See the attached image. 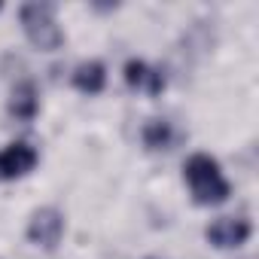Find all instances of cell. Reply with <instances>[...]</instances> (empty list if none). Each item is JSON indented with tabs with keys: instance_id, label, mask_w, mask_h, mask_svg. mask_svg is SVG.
<instances>
[{
	"instance_id": "6da1fadb",
	"label": "cell",
	"mask_w": 259,
	"mask_h": 259,
	"mask_svg": "<svg viewBox=\"0 0 259 259\" xmlns=\"http://www.w3.org/2000/svg\"><path fill=\"white\" fill-rule=\"evenodd\" d=\"M183 180L189 186V195L198 207H217L226 204L232 195V183L223 177L220 162L207 153H192L183 165Z\"/></svg>"
},
{
	"instance_id": "7a4b0ae2",
	"label": "cell",
	"mask_w": 259,
	"mask_h": 259,
	"mask_svg": "<svg viewBox=\"0 0 259 259\" xmlns=\"http://www.w3.org/2000/svg\"><path fill=\"white\" fill-rule=\"evenodd\" d=\"M19 22L25 37L40 49V52H55L64 46V31L55 19V7L52 4H25L19 10Z\"/></svg>"
},
{
	"instance_id": "3957f363",
	"label": "cell",
	"mask_w": 259,
	"mask_h": 259,
	"mask_svg": "<svg viewBox=\"0 0 259 259\" xmlns=\"http://www.w3.org/2000/svg\"><path fill=\"white\" fill-rule=\"evenodd\" d=\"M25 235L31 244H37L43 250H55L64 238V213L58 207H37L28 220Z\"/></svg>"
},
{
	"instance_id": "277c9868",
	"label": "cell",
	"mask_w": 259,
	"mask_h": 259,
	"mask_svg": "<svg viewBox=\"0 0 259 259\" xmlns=\"http://www.w3.org/2000/svg\"><path fill=\"white\" fill-rule=\"evenodd\" d=\"M253 235V226L247 217H217L207 229H204V238L210 247L217 250H238L247 244V238Z\"/></svg>"
},
{
	"instance_id": "5b68a950",
	"label": "cell",
	"mask_w": 259,
	"mask_h": 259,
	"mask_svg": "<svg viewBox=\"0 0 259 259\" xmlns=\"http://www.w3.org/2000/svg\"><path fill=\"white\" fill-rule=\"evenodd\" d=\"M40 162V153L19 141V144H10L4 153H0V180H19V177H28Z\"/></svg>"
},
{
	"instance_id": "8992f818",
	"label": "cell",
	"mask_w": 259,
	"mask_h": 259,
	"mask_svg": "<svg viewBox=\"0 0 259 259\" xmlns=\"http://www.w3.org/2000/svg\"><path fill=\"white\" fill-rule=\"evenodd\" d=\"M122 76H125V85H128V89L144 92V95H150V98H159V95L165 92V73H162L159 67H150V64L141 61V58H128Z\"/></svg>"
},
{
	"instance_id": "52a82bcc",
	"label": "cell",
	"mask_w": 259,
	"mask_h": 259,
	"mask_svg": "<svg viewBox=\"0 0 259 259\" xmlns=\"http://www.w3.org/2000/svg\"><path fill=\"white\" fill-rule=\"evenodd\" d=\"M37 113H40V92L31 79H22L10 95V116L19 122H31L37 119Z\"/></svg>"
},
{
	"instance_id": "ba28073f",
	"label": "cell",
	"mask_w": 259,
	"mask_h": 259,
	"mask_svg": "<svg viewBox=\"0 0 259 259\" xmlns=\"http://www.w3.org/2000/svg\"><path fill=\"white\" fill-rule=\"evenodd\" d=\"M73 89H79L82 95H101L104 85H107V67L104 61H79L73 67Z\"/></svg>"
},
{
	"instance_id": "9c48e42d",
	"label": "cell",
	"mask_w": 259,
	"mask_h": 259,
	"mask_svg": "<svg viewBox=\"0 0 259 259\" xmlns=\"http://www.w3.org/2000/svg\"><path fill=\"white\" fill-rule=\"evenodd\" d=\"M141 141L150 153H168L174 144H177V132H174V125L168 119H150L144 125V132H141Z\"/></svg>"
},
{
	"instance_id": "30bf717a",
	"label": "cell",
	"mask_w": 259,
	"mask_h": 259,
	"mask_svg": "<svg viewBox=\"0 0 259 259\" xmlns=\"http://www.w3.org/2000/svg\"><path fill=\"white\" fill-rule=\"evenodd\" d=\"M147 259H162V256H147Z\"/></svg>"
},
{
	"instance_id": "8fae6325",
	"label": "cell",
	"mask_w": 259,
	"mask_h": 259,
	"mask_svg": "<svg viewBox=\"0 0 259 259\" xmlns=\"http://www.w3.org/2000/svg\"><path fill=\"white\" fill-rule=\"evenodd\" d=\"M0 10H4V4H0Z\"/></svg>"
}]
</instances>
